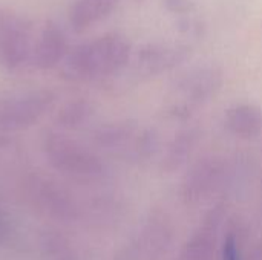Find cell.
<instances>
[{
    "label": "cell",
    "instance_id": "6da1fadb",
    "mask_svg": "<svg viewBox=\"0 0 262 260\" xmlns=\"http://www.w3.org/2000/svg\"><path fill=\"white\" fill-rule=\"evenodd\" d=\"M132 57L126 37L111 32L75 46L66 58V70L74 78L94 80L121 70Z\"/></svg>",
    "mask_w": 262,
    "mask_h": 260
},
{
    "label": "cell",
    "instance_id": "7a4b0ae2",
    "mask_svg": "<svg viewBox=\"0 0 262 260\" xmlns=\"http://www.w3.org/2000/svg\"><path fill=\"white\" fill-rule=\"evenodd\" d=\"M43 152L52 169L74 181L94 182L104 176L106 167L101 158L77 139L66 135H46Z\"/></svg>",
    "mask_w": 262,
    "mask_h": 260
},
{
    "label": "cell",
    "instance_id": "3957f363",
    "mask_svg": "<svg viewBox=\"0 0 262 260\" xmlns=\"http://www.w3.org/2000/svg\"><path fill=\"white\" fill-rule=\"evenodd\" d=\"M29 205L41 216L55 222H71L78 216L74 196L58 182L41 175H32L25 182Z\"/></svg>",
    "mask_w": 262,
    "mask_h": 260
},
{
    "label": "cell",
    "instance_id": "277c9868",
    "mask_svg": "<svg viewBox=\"0 0 262 260\" xmlns=\"http://www.w3.org/2000/svg\"><path fill=\"white\" fill-rule=\"evenodd\" d=\"M54 93L34 90L0 100V132H18L34 126L52 107Z\"/></svg>",
    "mask_w": 262,
    "mask_h": 260
},
{
    "label": "cell",
    "instance_id": "5b68a950",
    "mask_svg": "<svg viewBox=\"0 0 262 260\" xmlns=\"http://www.w3.org/2000/svg\"><path fill=\"white\" fill-rule=\"evenodd\" d=\"M32 46L29 21L9 9H0V64L6 69L20 67L32 54Z\"/></svg>",
    "mask_w": 262,
    "mask_h": 260
},
{
    "label": "cell",
    "instance_id": "8992f818",
    "mask_svg": "<svg viewBox=\"0 0 262 260\" xmlns=\"http://www.w3.org/2000/svg\"><path fill=\"white\" fill-rule=\"evenodd\" d=\"M224 74L216 64H203L187 70L175 84V90L181 98L180 107H198L210 101L223 87Z\"/></svg>",
    "mask_w": 262,
    "mask_h": 260
},
{
    "label": "cell",
    "instance_id": "52a82bcc",
    "mask_svg": "<svg viewBox=\"0 0 262 260\" xmlns=\"http://www.w3.org/2000/svg\"><path fill=\"white\" fill-rule=\"evenodd\" d=\"M192 55L187 44L183 43H146L135 52L134 63L143 75H161L184 64Z\"/></svg>",
    "mask_w": 262,
    "mask_h": 260
},
{
    "label": "cell",
    "instance_id": "ba28073f",
    "mask_svg": "<svg viewBox=\"0 0 262 260\" xmlns=\"http://www.w3.org/2000/svg\"><path fill=\"white\" fill-rule=\"evenodd\" d=\"M226 175V162L220 156H206L198 161L184 179L183 192L189 201H196L215 190Z\"/></svg>",
    "mask_w": 262,
    "mask_h": 260
},
{
    "label": "cell",
    "instance_id": "9c48e42d",
    "mask_svg": "<svg viewBox=\"0 0 262 260\" xmlns=\"http://www.w3.org/2000/svg\"><path fill=\"white\" fill-rule=\"evenodd\" d=\"M141 130L143 129L130 120L107 123L94 132V143L103 150L121 153L132 159V153Z\"/></svg>",
    "mask_w": 262,
    "mask_h": 260
},
{
    "label": "cell",
    "instance_id": "30bf717a",
    "mask_svg": "<svg viewBox=\"0 0 262 260\" xmlns=\"http://www.w3.org/2000/svg\"><path fill=\"white\" fill-rule=\"evenodd\" d=\"M68 54V38L54 21H46L32 46V61L38 69L55 67Z\"/></svg>",
    "mask_w": 262,
    "mask_h": 260
},
{
    "label": "cell",
    "instance_id": "8fae6325",
    "mask_svg": "<svg viewBox=\"0 0 262 260\" xmlns=\"http://www.w3.org/2000/svg\"><path fill=\"white\" fill-rule=\"evenodd\" d=\"M226 129L239 139H255L262 133V109L253 103H241L227 109Z\"/></svg>",
    "mask_w": 262,
    "mask_h": 260
},
{
    "label": "cell",
    "instance_id": "7c38bea8",
    "mask_svg": "<svg viewBox=\"0 0 262 260\" xmlns=\"http://www.w3.org/2000/svg\"><path fill=\"white\" fill-rule=\"evenodd\" d=\"M200 139H201V130L193 126L186 127L178 133H175V136L167 143L164 149L163 159H161L163 169L166 172H173L178 170L181 166H184L190 159L192 153L195 152Z\"/></svg>",
    "mask_w": 262,
    "mask_h": 260
},
{
    "label": "cell",
    "instance_id": "4fadbf2b",
    "mask_svg": "<svg viewBox=\"0 0 262 260\" xmlns=\"http://www.w3.org/2000/svg\"><path fill=\"white\" fill-rule=\"evenodd\" d=\"M118 0H74L69 9V25L75 32H83L107 18Z\"/></svg>",
    "mask_w": 262,
    "mask_h": 260
},
{
    "label": "cell",
    "instance_id": "5bb4252c",
    "mask_svg": "<svg viewBox=\"0 0 262 260\" xmlns=\"http://www.w3.org/2000/svg\"><path fill=\"white\" fill-rule=\"evenodd\" d=\"M40 260H80L69 239L57 231H46L38 238Z\"/></svg>",
    "mask_w": 262,
    "mask_h": 260
},
{
    "label": "cell",
    "instance_id": "9a60e30c",
    "mask_svg": "<svg viewBox=\"0 0 262 260\" xmlns=\"http://www.w3.org/2000/svg\"><path fill=\"white\" fill-rule=\"evenodd\" d=\"M92 115V106L86 100H75L68 103L58 113V126L66 129H77L89 120Z\"/></svg>",
    "mask_w": 262,
    "mask_h": 260
},
{
    "label": "cell",
    "instance_id": "2e32d148",
    "mask_svg": "<svg viewBox=\"0 0 262 260\" xmlns=\"http://www.w3.org/2000/svg\"><path fill=\"white\" fill-rule=\"evenodd\" d=\"M163 2L169 12L178 15H189L195 9L193 0H163Z\"/></svg>",
    "mask_w": 262,
    "mask_h": 260
},
{
    "label": "cell",
    "instance_id": "e0dca14e",
    "mask_svg": "<svg viewBox=\"0 0 262 260\" xmlns=\"http://www.w3.org/2000/svg\"><path fill=\"white\" fill-rule=\"evenodd\" d=\"M224 260H239L238 247L233 241V238H229L224 244Z\"/></svg>",
    "mask_w": 262,
    "mask_h": 260
}]
</instances>
